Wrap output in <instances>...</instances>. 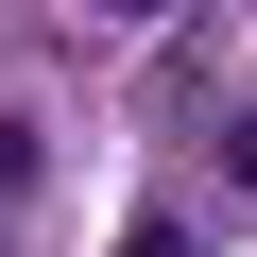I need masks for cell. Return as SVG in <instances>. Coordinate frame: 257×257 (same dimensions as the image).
Wrapping results in <instances>:
<instances>
[{
	"mask_svg": "<svg viewBox=\"0 0 257 257\" xmlns=\"http://www.w3.org/2000/svg\"><path fill=\"white\" fill-rule=\"evenodd\" d=\"M223 189H257V103H240V120H223Z\"/></svg>",
	"mask_w": 257,
	"mask_h": 257,
	"instance_id": "6da1fadb",
	"label": "cell"
},
{
	"mask_svg": "<svg viewBox=\"0 0 257 257\" xmlns=\"http://www.w3.org/2000/svg\"><path fill=\"white\" fill-rule=\"evenodd\" d=\"M18 172H35V138H18V120H0V189H18Z\"/></svg>",
	"mask_w": 257,
	"mask_h": 257,
	"instance_id": "7a4b0ae2",
	"label": "cell"
},
{
	"mask_svg": "<svg viewBox=\"0 0 257 257\" xmlns=\"http://www.w3.org/2000/svg\"><path fill=\"white\" fill-rule=\"evenodd\" d=\"M120 257H189V240H172V223H138V240H120Z\"/></svg>",
	"mask_w": 257,
	"mask_h": 257,
	"instance_id": "3957f363",
	"label": "cell"
},
{
	"mask_svg": "<svg viewBox=\"0 0 257 257\" xmlns=\"http://www.w3.org/2000/svg\"><path fill=\"white\" fill-rule=\"evenodd\" d=\"M138 18H155V0H138Z\"/></svg>",
	"mask_w": 257,
	"mask_h": 257,
	"instance_id": "277c9868",
	"label": "cell"
}]
</instances>
